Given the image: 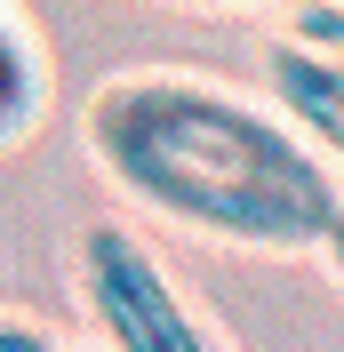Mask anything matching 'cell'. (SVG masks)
Instances as JSON below:
<instances>
[{"label":"cell","mask_w":344,"mask_h":352,"mask_svg":"<svg viewBox=\"0 0 344 352\" xmlns=\"http://www.w3.org/2000/svg\"><path fill=\"white\" fill-rule=\"evenodd\" d=\"M88 160L152 217L224 248L297 256L336 224L328 160L280 112L248 104L193 72H129L105 80L80 112Z\"/></svg>","instance_id":"obj_1"},{"label":"cell","mask_w":344,"mask_h":352,"mask_svg":"<svg viewBox=\"0 0 344 352\" xmlns=\"http://www.w3.org/2000/svg\"><path fill=\"white\" fill-rule=\"evenodd\" d=\"M72 264H80V305L105 336V352H233L136 232L88 224Z\"/></svg>","instance_id":"obj_2"},{"label":"cell","mask_w":344,"mask_h":352,"mask_svg":"<svg viewBox=\"0 0 344 352\" xmlns=\"http://www.w3.org/2000/svg\"><path fill=\"white\" fill-rule=\"evenodd\" d=\"M264 88H272L280 120L321 160L344 168V56H321V48H304V41H272L264 48Z\"/></svg>","instance_id":"obj_3"},{"label":"cell","mask_w":344,"mask_h":352,"mask_svg":"<svg viewBox=\"0 0 344 352\" xmlns=\"http://www.w3.org/2000/svg\"><path fill=\"white\" fill-rule=\"evenodd\" d=\"M32 112H41V56L24 41V24L8 16V0H0V144H17L32 129Z\"/></svg>","instance_id":"obj_4"},{"label":"cell","mask_w":344,"mask_h":352,"mask_svg":"<svg viewBox=\"0 0 344 352\" xmlns=\"http://www.w3.org/2000/svg\"><path fill=\"white\" fill-rule=\"evenodd\" d=\"M288 41L321 48V56H344V0H312V8H297V32Z\"/></svg>","instance_id":"obj_5"},{"label":"cell","mask_w":344,"mask_h":352,"mask_svg":"<svg viewBox=\"0 0 344 352\" xmlns=\"http://www.w3.org/2000/svg\"><path fill=\"white\" fill-rule=\"evenodd\" d=\"M0 352H56V344H48V336L32 329V320H17V312H0Z\"/></svg>","instance_id":"obj_6"},{"label":"cell","mask_w":344,"mask_h":352,"mask_svg":"<svg viewBox=\"0 0 344 352\" xmlns=\"http://www.w3.org/2000/svg\"><path fill=\"white\" fill-rule=\"evenodd\" d=\"M321 256H328V272L344 280V208H336V224H328V241H321Z\"/></svg>","instance_id":"obj_7"},{"label":"cell","mask_w":344,"mask_h":352,"mask_svg":"<svg viewBox=\"0 0 344 352\" xmlns=\"http://www.w3.org/2000/svg\"><path fill=\"white\" fill-rule=\"evenodd\" d=\"M193 8H312V0H193Z\"/></svg>","instance_id":"obj_8"}]
</instances>
